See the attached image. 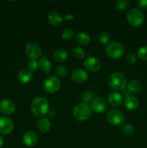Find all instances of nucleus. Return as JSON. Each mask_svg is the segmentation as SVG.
I'll list each match as a JSON object with an SVG mask.
<instances>
[{
  "instance_id": "nucleus-35",
  "label": "nucleus",
  "mask_w": 147,
  "mask_h": 148,
  "mask_svg": "<svg viewBox=\"0 0 147 148\" xmlns=\"http://www.w3.org/2000/svg\"><path fill=\"white\" fill-rule=\"evenodd\" d=\"M74 19V15L72 14H66L64 17H63V20H66V21H70Z\"/></svg>"
},
{
  "instance_id": "nucleus-31",
  "label": "nucleus",
  "mask_w": 147,
  "mask_h": 148,
  "mask_svg": "<svg viewBox=\"0 0 147 148\" xmlns=\"http://www.w3.org/2000/svg\"><path fill=\"white\" fill-rule=\"evenodd\" d=\"M122 132H123L124 134L127 136H130L133 134L134 132V129L133 126L131 125V124H126V125H125L122 127Z\"/></svg>"
},
{
  "instance_id": "nucleus-16",
  "label": "nucleus",
  "mask_w": 147,
  "mask_h": 148,
  "mask_svg": "<svg viewBox=\"0 0 147 148\" xmlns=\"http://www.w3.org/2000/svg\"><path fill=\"white\" fill-rule=\"evenodd\" d=\"M19 81L22 83H27V82H30L33 77V73L30 70L27 69H22L17 75Z\"/></svg>"
},
{
  "instance_id": "nucleus-10",
  "label": "nucleus",
  "mask_w": 147,
  "mask_h": 148,
  "mask_svg": "<svg viewBox=\"0 0 147 148\" xmlns=\"http://www.w3.org/2000/svg\"><path fill=\"white\" fill-rule=\"evenodd\" d=\"M13 122L10 118L6 116L0 117V133L3 134H10L13 130Z\"/></svg>"
},
{
  "instance_id": "nucleus-12",
  "label": "nucleus",
  "mask_w": 147,
  "mask_h": 148,
  "mask_svg": "<svg viewBox=\"0 0 147 148\" xmlns=\"http://www.w3.org/2000/svg\"><path fill=\"white\" fill-rule=\"evenodd\" d=\"M92 108L97 113H103L108 109V102L102 98H96L92 101Z\"/></svg>"
},
{
  "instance_id": "nucleus-20",
  "label": "nucleus",
  "mask_w": 147,
  "mask_h": 148,
  "mask_svg": "<svg viewBox=\"0 0 147 148\" xmlns=\"http://www.w3.org/2000/svg\"><path fill=\"white\" fill-rule=\"evenodd\" d=\"M48 21L50 24L54 26L59 25L63 20V18H62L60 14L56 12H51L48 14Z\"/></svg>"
},
{
  "instance_id": "nucleus-18",
  "label": "nucleus",
  "mask_w": 147,
  "mask_h": 148,
  "mask_svg": "<svg viewBox=\"0 0 147 148\" xmlns=\"http://www.w3.org/2000/svg\"><path fill=\"white\" fill-rule=\"evenodd\" d=\"M50 127H51V123L48 119L43 118L37 121V130L41 133H46L48 132L50 130Z\"/></svg>"
},
{
  "instance_id": "nucleus-25",
  "label": "nucleus",
  "mask_w": 147,
  "mask_h": 148,
  "mask_svg": "<svg viewBox=\"0 0 147 148\" xmlns=\"http://www.w3.org/2000/svg\"><path fill=\"white\" fill-rule=\"evenodd\" d=\"M98 40H99V42L102 45L107 44L110 40L109 34L107 32H101L99 34V36H98Z\"/></svg>"
},
{
  "instance_id": "nucleus-7",
  "label": "nucleus",
  "mask_w": 147,
  "mask_h": 148,
  "mask_svg": "<svg viewBox=\"0 0 147 148\" xmlns=\"http://www.w3.org/2000/svg\"><path fill=\"white\" fill-rule=\"evenodd\" d=\"M107 120L112 125L119 126L123 123L125 117L121 111L118 110H112L107 114Z\"/></svg>"
},
{
  "instance_id": "nucleus-29",
  "label": "nucleus",
  "mask_w": 147,
  "mask_h": 148,
  "mask_svg": "<svg viewBox=\"0 0 147 148\" xmlns=\"http://www.w3.org/2000/svg\"><path fill=\"white\" fill-rule=\"evenodd\" d=\"M74 32L72 29H66L62 33V38L65 40H69L72 39V38L74 37Z\"/></svg>"
},
{
  "instance_id": "nucleus-26",
  "label": "nucleus",
  "mask_w": 147,
  "mask_h": 148,
  "mask_svg": "<svg viewBox=\"0 0 147 148\" xmlns=\"http://www.w3.org/2000/svg\"><path fill=\"white\" fill-rule=\"evenodd\" d=\"M137 55L141 60L147 61V46H144L140 48L137 52Z\"/></svg>"
},
{
  "instance_id": "nucleus-6",
  "label": "nucleus",
  "mask_w": 147,
  "mask_h": 148,
  "mask_svg": "<svg viewBox=\"0 0 147 148\" xmlns=\"http://www.w3.org/2000/svg\"><path fill=\"white\" fill-rule=\"evenodd\" d=\"M60 88L61 82L56 77L49 76L43 83V88L48 93H55L59 91Z\"/></svg>"
},
{
  "instance_id": "nucleus-33",
  "label": "nucleus",
  "mask_w": 147,
  "mask_h": 148,
  "mask_svg": "<svg viewBox=\"0 0 147 148\" xmlns=\"http://www.w3.org/2000/svg\"><path fill=\"white\" fill-rule=\"evenodd\" d=\"M126 60H127V63H128L129 65L134 64L136 62V60H137L136 56H135V54H134V53H131V54H129L128 56H127Z\"/></svg>"
},
{
  "instance_id": "nucleus-27",
  "label": "nucleus",
  "mask_w": 147,
  "mask_h": 148,
  "mask_svg": "<svg viewBox=\"0 0 147 148\" xmlns=\"http://www.w3.org/2000/svg\"><path fill=\"white\" fill-rule=\"evenodd\" d=\"M67 74V69L63 66H59L55 69V75L58 77H64Z\"/></svg>"
},
{
  "instance_id": "nucleus-17",
  "label": "nucleus",
  "mask_w": 147,
  "mask_h": 148,
  "mask_svg": "<svg viewBox=\"0 0 147 148\" xmlns=\"http://www.w3.org/2000/svg\"><path fill=\"white\" fill-rule=\"evenodd\" d=\"M139 106L138 100L133 95H128L126 97L125 101V106L130 111H134L138 108Z\"/></svg>"
},
{
  "instance_id": "nucleus-5",
  "label": "nucleus",
  "mask_w": 147,
  "mask_h": 148,
  "mask_svg": "<svg viewBox=\"0 0 147 148\" xmlns=\"http://www.w3.org/2000/svg\"><path fill=\"white\" fill-rule=\"evenodd\" d=\"M125 52L124 46L118 42H112L106 48V53L112 59H119Z\"/></svg>"
},
{
  "instance_id": "nucleus-24",
  "label": "nucleus",
  "mask_w": 147,
  "mask_h": 148,
  "mask_svg": "<svg viewBox=\"0 0 147 148\" xmlns=\"http://www.w3.org/2000/svg\"><path fill=\"white\" fill-rule=\"evenodd\" d=\"M82 101H83L84 103L87 104L88 103L91 102L92 101L94 98H95V93L92 92H89V91H86V92H84L82 95Z\"/></svg>"
},
{
  "instance_id": "nucleus-4",
  "label": "nucleus",
  "mask_w": 147,
  "mask_h": 148,
  "mask_svg": "<svg viewBox=\"0 0 147 148\" xmlns=\"http://www.w3.org/2000/svg\"><path fill=\"white\" fill-rule=\"evenodd\" d=\"M127 20L131 25L133 27H139L143 25L145 17L142 12L136 8H133L128 12Z\"/></svg>"
},
{
  "instance_id": "nucleus-2",
  "label": "nucleus",
  "mask_w": 147,
  "mask_h": 148,
  "mask_svg": "<svg viewBox=\"0 0 147 148\" xmlns=\"http://www.w3.org/2000/svg\"><path fill=\"white\" fill-rule=\"evenodd\" d=\"M127 84L126 77L120 72H114L108 79V85L115 90H121L125 88Z\"/></svg>"
},
{
  "instance_id": "nucleus-30",
  "label": "nucleus",
  "mask_w": 147,
  "mask_h": 148,
  "mask_svg": "<svg viewBox=\"0 0 147 148\" xmlns=\"http://www.w3.org/2000/svg\"><path fill=\"white\" fill-rule=\"evenodd\" d=\"M115 5L120 10H125L129 7V4L126 0H118L115 2Z\"/></svg>"
},
{
  "instance_id": "nucleus-9",
  "label": "nucleus",
  "mask_w": 147,
  "mask_h": 148,
  "mask_svg": "<svg viewBox=\"0 0 147 148\" xmlns=\"http://www.w3.org/2000/svg\"><path fill=\"white\" fill-rule=\"evenodd\" d=\"M84 66L90 72H97L100 69L101 64L100 62L96 57L90 56L85 59L84 62Z\"/></svg>"
},
{
  "instance_id": "nucleus-23",
  "label": "nucleus",
  "mask_w": 147,
  "mask_h": 148,
  "mask_svg": "<svg viewBox=\"0 0 147 148\" xmlns=\"http://www.w3.org/2000/svg\"><path fill=\"white\" fill-rule=\"evenodd\" d=\"M128 90L129 92H133V93H138L141 91V85L138 81L135 79H133L129 82L128 84Z\"/></svg>"
},
{
  "instance_id": "nucleus-28",
  "label": "nucleus",
  "mask_w": 147,
  "mask_h": 148,
  "mask_svg": "<svg viewBox=\"0 0 147 148\" xmlns=\"http://www.w3.org/2000/svg\"><path fill=\"white\" fill-rule=\"evenodd\" d=\"M74 56L76 59H82L84 56L85 53L84 51L82 49L81 47H76L73 49L72 51Z\"/></svg>"
},
{
  "instance_id": "nucleus-34",
  "label": "nucleus",
  "mask_w": 147,
  "mask_h": 148,
  "mask_svg": "<svg viewBox=\"0 0 147 148\" xmlns=\"http://www.w3.org/2000/svg\"><path fill=\"white\" fill-rule=\"evenodd\" d=\"M138 7L144 10H147V0H140L137 2Z\"/></svg>"
},
{
  "instance_id": "nucleus-32",
  "label": "nucleus",
  "mask_w": 147,
  "mask_h": 148,
  "mask_svg": "<svg viewBox=\"0 0 147 148\" xmlns=\"http://www.w3.org/2000/svg\"><path fill=\"white\" fill-rule=\"evenodd\" d=\"M28 69L29 70H30L31 72H35L37 70V69L39 68L38 66V63L36 62L35 60H30L28 62Z\"/></svg>"
},
{
  "instance_id": "nucleus-11",
  "label": "nucleus",
  "mask_w": 147,
  "mask_h": 148,
  "mask_svg": "<svg viewBox=\"0 0 147 148\" xmlns=\"http://www.w3.org/2000/svg\"><path fill=\"white\" fill-rule=\"evenodd\" d=\"M15 111V105L12 101L4 99L0 102V112L4 115H10Z\"/></svg>"
},
{
  "instance_id": "nucleus-13",
  "label": "nucleus",
  "mask_w": 147,
  "mask_h": 148,
  "mask_svg": "<svg viewBox=\"0 0 147 148\" xmlns=\"http://www.w3.org/2000/svg\"><path fill=\"white\" fill-rule=\"evenodd\" d=\"M88 75L85 70L82 69H76L72 72L71 78L73 81L77 83H82L87 79Z\"/></svg>"
},
{
  "instance_id": "nucleus-8",
  "label": "nucleus",
  "mask_w": 147,
  "mask_h": 148,
  "mask_svg": "<svg viewBox=\"0 0 147 148\" xmlns=\"http://www.w3.org/2000/svg\"><path fill=\"white\" fill-rule=\"evenodd\" d=\"M24 51H25L26 55L32 60L37 59L38 58H40V55H41V49L37 43H29L26 46Z\"/></svg>"
},
{
  "instance_id": "nucleus-36",
  "label": "nucleus",
  "mask_w": 147,
  "mask_h": 148,
  "mask_svg": "<svg viewBox=\"0 0 147 148\" xmlns=\"http://www.w3.org/2000/svg\"><path fill=\"white\" fill-rule=\"evenodd\" d=\"M4 138H3L2 136L0 135V148L3 146V145H4Z\"/></svg>"
},
{
  "instance_id": "nucleus-19",
  "label": "nucleus",
  "mask_w": 147,
  "mask_h": 148,
  "mask_svg": "<svg viewBox=\"0 0 147 148\" xmlns=\"http://www.w3.org/2000/svg\"><path fill=\"white\" fill-rule=\"evenodd\" d=\"M53 58L57 62H63L68 58V53L65 49H58L53 53Z\"/></svg>"
},
{
  "instance_id": "nucleus-21",
  "label": "nucleus",
  "mask_w": 147,
  "mask_h": 148,
  "mask_svg": "<svg viewBox=\"0 0 147 148\" xmlns=\"http://www.w3.org/2000/svg\"><path fill=\"white\" fill-rule=\"evenodd\" d=\"M38 66L39 68H40V70L43 72H50L52 67L50 62L47 59V57L45 56H43V58H41V59H40V62H39Z\"/></svg>"
},
{
  "instance_id": "nucleus-3",
  "label": "nucleus",
  "mask_w": 147,
  "mask_h": 148,
  "mask_svg": "<svg viewBox=\"0 0 147 148\" xmlns=\"http://www.w3.org/2000/svg\"><path fill=\"white\" fill-rule=\"evenodd\" d=\"M73 115L77 121H86L92 115V110L88 104L82 103L77 104L74 108Z\"/></svg>"
},
{
  "instance_id": "nucleus-15",
  "label": "nucleus",
  "mask_w": 147,
  "mask_h": 148,
  "mask_svg": "<svg viewBox=\"0 0 147 148\" xmlns=\"http://www.w3.org/2000/svg\"><path fill=\"white\" fill-rule=\"evenodd\" d=\"M122 96L118 92H111L108 95V103L112 107H118L121 106L122 103Z\"/></svg>"
},
{
  "instance_id": "nucleus-14",
  "label": "nucleus",
  "mask_w": 147,
  "mask_h": 148,
  "mask_svg": "<svg viewBox=\"0 0 147 148\" xmlns=\"http://www.w3.org/2000/svg\"><path fill=\"white\" fill-rule=\"evenodd\" d=\"M23 143L26 146L33 147L37 143V136L33 132H27L23 136Z\"/></svg>"
},
{
  "instance_id": "nucleus-22",
  "label": "nucleus",
  "mask_w": 147,
  "mask_h": 148,
  "mask_svg": "<svg viewBox=\"0 0 147 148\" xmlns=\"http://www.w3.org/2000/svg\"><path fill=\"white\" fill-rule=\"evenodd\" d=\"M76 40L79 44L86 45L90 42L91 38L88 33H84V32H81L76 35Z\"/></svg>"
},
{
  "instance_id": "nucleus-1",
  "label": "nucleus",
  "mask_w": 147,
  "mask_h": 148,
  "mask_svg": "<svg viewBox=\"0 0 147 148\" xmlns=\"http://www.w3.org/2000/svg\"><path fill=\"white\" fill-rule=\"evenodd\" d=\"M30 108L35 116H43L48 111V101L43 97H37L32 101Z\"/></svg>"
}]
</instances>
